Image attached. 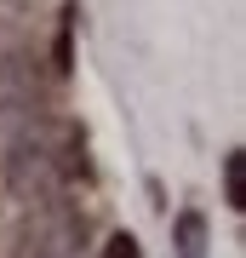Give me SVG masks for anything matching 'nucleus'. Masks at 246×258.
Wrapping results in <instances>:
<instances>
[{"label": "nucleus", "instance_id": "f257e3e1", "mask_svg": "<svg viewBox=\"0 0 246 258\" xmlns=\"http://www.w3.org/2000/svg\"><path fill=\"white\" fill-rule=\"evenodd\" d=\"M0 178L18 201L40 207L69 195L86 178V132L63 115H29L6 144V161H0Z\"/></svg>", "mask_w": 246, "mask_h": 258}, {"label": "nucleus", "instance_id": "f03ea898", "mask_svg": "<svg viewBox=\"0 0 246 258\" xmlns=\"http://www.w3.org/2000/svg\"><path fill=\"white\" fill-rule=\"evenodd\" d=\"M80 247H86V212L69 195L29 207L12 230V258H80Z\"/></svg>", "mask_w": 246, "mask_h": 258}, {"label": "nucleus", "instance_id": "7ed1b4c3", "mask_svg": "<svg viewBox=\"0 0 246 258\" xmlns=\"http://www.w3.org/2000/svg\"><path fill=\"white\" fill-rule=\"evenodd\" d=\"M40 109V81H35V63L23 52H6L0 57V126L6 120H23Z\"/></svg>", "mask_w": 246, "mask_h": 258}, {"label": "nucleus", "instance_id": "20e7f679", "mask_svg": "<svg viewBox=\"0 0 246 258\" xmlns=\"http://www.w3.org/2000/svg\"><path fill=\"white\" fill-rule=\"evenodd\" d=\"M172 241H178V258H206V218L201 212H178V224H172Z\"/></svg>", "mask_w": 246, "mask_h": 258}, {"label": "nucleus", "instance_id": "39448f33", "mask_svg": "<svg viewBox=\"0 0 246 258\" xmlns=\"http://www.w3.org/2000/svg\"><path fill=\"white\" fill-rule=\"evenodd\" d=\"M223 201H229V212L246 207V161H240V149L223 155Z\"/></svg>", "mask_w": 246, "mask_h": 258}, {"label": "nucleus", "instance_id": "423d86ee", "mask_svg": "<svg viewBox=\"0 0 246 258\" xmlns=\"http://www.w3.org/2000/svg\"><path fill=\"white\" fill-rule=\"evenodd\" d=\"M98 258H143V247H137V235H126V230H120V235H109V241H103V252Z\"/></svg>", "mask_w": 246, "mask_h": 258}]
</instances>
